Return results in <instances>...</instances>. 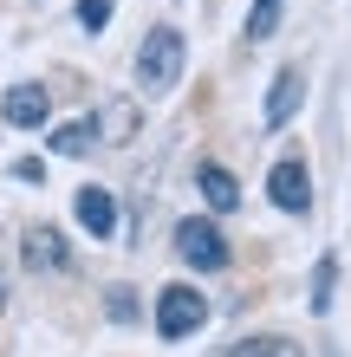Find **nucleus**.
<instances>
[{"instance_id": "obj_15", "label": "nucleus", "mask_w": 351, "mask_h": 357, "mask_svg": "<svg viewBox=\"0 0 351 357\" xmlns=\"http://www.w3.org/2000/svg\"><path fill=\"white\" fill-rule=\"evenodd\" d=\"M111 13H117V0H72L78 33H105V26H111Z\"/></svg>"}, {"instance_id": "obj_3", "label": "nucleus", "mask_w": 351, "mask_h": 357, "mask_svg": "<svg viewBox=\"0 0 351 357\" xmlns=\"http://www.w3.org/2000/svg\"><path fill=\"white\" fill-rule=\"evenodd\" d=\"M176 254H182L189 273H221L234 260V247H228V234H221L215 215H189V221H176Z\"/></svg>"}, {"instance_id": "obj_6", "label": "nucleus", "mask_w": 351, "mask_h": 357, "mask_svg": "<svg viewBox=\"0 0 351 357\" xmlns=\"http://www.w3.org/2000/svg\"><path fill=\"white\" fill-rule=\"evenodd\" d=\"M72 221H78V234H91V241H117V195L105 182H85L72 195Z\"/></svg>"}, {"instance_id": "obj_11", "label": "nucleus", "mask_w": 351, "mask_h": 357, "mask_svg": "<svg viewBox=\"0 0 351 357\" xmlns=\"http://www.w3.org/2000/svg\"><path fill=\"white\" fill-rule=\"evenodd\" d=\"M195 188H202V202H209L215 215H234L241 208V182H234V169H221V162H195Z\"/></svg>"}, {"instance_id": "obj_2", "label": "nucleus", "mask_w": 351, "mask_h": 357, "mask_svg": "<svg viewBox=\"0 0 351 357\" xmlns=\"http://www.w3.org/2000/svg\"><path fill=\"white\" fill-rule=\"evenodd\" d=\"M202 325H209V292H202V286L176 280V286L156 292V338L163 344H189Z\"/></svg>"}, {"instance_id": "obj_1", "label": "nucleus", "mask_w": 351, "mask_h": 357, "mask_svg": "<svg viewBox=\"0 0 351 357\" xmlns=\"http://www.w3.org/2000/svg\"><path fill=\"white\" fill-rule=\"evenodd\" d=\"M182 72H189V39H182V26L156 20V26L137 39V59H130L137 91H143V98H170V91L182 85Z\"/></svg>"}, {"instance_id": "obj_4", "label": "nucleus", "mask_w": 351, "mask_h": 357, "mask_svg": "<svg viewBox=\"0 0 351 357\" xmlns=\"http://www.w3.org/2000/svg\"><path fill=\"white\" fill-rule=\"evenodd\" d=\"M0 123H7V130H46L52 123V91L39 85V78H13L7 91H0Z\"/></svg>"}, {"instance_id": "obj_10", "label": "nucleus", "mask_w": 351, "mask_h": 357, "mask_svg": "<svg viewBox=\"0 0 351 357\" xmlns=\"http://www.w3.org/2000/svg\"><path fill=\"white\" fill-rule=\"evenodd\" d=\"M91 123H98V143H137L143 111H137V98H111V104L91 111Z\"/></svg>"}, {"instance_id": "obj_17", "label": "nucleus", "mask_w": 351, "mask_h": 357, "mask_svg": "<svg viewBox=\"0 0 351 357\" xmlns=\"http://www.w3.org/2000/svg\"><path fill=\"white\" fill-rule=\"evenodd\" d=\"M7 176H13L20 188H39V182H46V156H20V162H13Z\"/></svg>"}, {"instance_id": "obj_13", "label": "nucleus", "mask_w": 351, "mask_h": 357, "mask_svg": "<svg viewBox=\"0 0 351 357\" xmlns=\"http://www.w3.org/2000/svg\"><path fill=\"white\" fill-rule=\"evenodd\" d=\"M280 7L286 0H254V7H247V46H267V39L280 33Z\"/></svg>"}, {"instance_id": "obj_12", "label": "nucleus", "mask_w": 351, "mask_h": 357, "mask_svg": "<svg viewBox=\"0 0 351 357\" xmlns=\"http://www.w3.org/2000/svg\"><path fill=\"white\" fill-rule=\"evenodd\" d=\"M221 357H306V344L280 338V331H260V338H247V344H228Z\"/></svg>"}, {"instance_id": "obj_14", "label": "nucleus", "mask_w": 351, "mask_h": 357, "mask_svg": "<svg viewBox=\"0 0 351 357\" xmlns=\"http://www.w3.org/2000/svg\"><path fill=\"white\" fill-rule=\"evenodd\" d=\"M332 286H338V254H325L313 266V312H319V319L332 312Z\"/></svg>"}, {"instance_id": "obj_18", "label": "nucleus", "mask_w": 351, "mask_h": 357, "mask_svg": "<svg viewBox=\"0 0 351 357\" xmlns=\"http://www.w3.org/2000/svg\"><path fill=\"white\" fill-rule=\"evenodd\" d=\"M0 312H7V273H0Z\"/></svg>"}, {"instance_id": "obj_16", "label": "nucleus", "mask_w": 351, "mask_h": 357, "mask_svg": "<svg viewBox=\"0 0 351 357\" xmlns=\"http://www.w3.org/2000/svg\"><path fill=\"white\" fill-rule=\"evenodd\" d=\"M105 312H111V325H137L143 319V305H137L130 286H105Z\"/></svg>"}, {"instance_id": "obj_7", "label": "nucleus", "mask_w": 351, "mask_h": 357, "mask_svg": "<svg viewBox=\"0 0 351 357\" xmlns=\"http://www.w3.org/2000/svg\"><path fill=\"white\" fill-rule=\"evenodd\" d=\"M20 260H27V273H66L72 266V241L59 234V227H27V234H20Z\"/></svg>"}, {"instance_id": "obj_9", "label": "nucleus", "mask_w": 351, "mask_h": 357, "mask_svg": "<svg viewBox=\"0 0 351 357\" xmlns=\"http://www.w3.org/2000/svg\"><path fill=\"white\" fill-rule=\"evenodd\" d=\"M46 150H52V156H66V162H85L91 150H105V143H98L91 111H78V117H66V123H46Z\"/></svg>"}, {"instance_id": "obj_5", "label": "nucleus", "mask_w": 351, "mask_h": 357, "mask_svg": "<svg viewBox=\"0 0 351 357\" xmlns=\"http://www.w3.org/2000/svg\"><path fill=\"white\" fill-rule=\"evenodd\" d=\"M267 202H274L280 215H293V221L313 215V169H306V156H299V150L274 162V176H267Z\"/></svg>"}, {"instance_id": "obj_8", "label": "nucleus", "mask_w": 351, "mask_h": 357, "mask_svg": "<svg viewBox=\"0 0 351 357\" xmlns=\"http://www.w3.org/2000/svg\"><path fill=\"white\" fill-rule=\"evenodd\" d=\"M306 111V72L299 66H286V72H274V85H267V130H286V123H293Z\"/></svg>"}]
</instances>
